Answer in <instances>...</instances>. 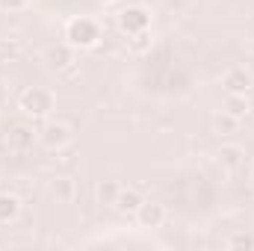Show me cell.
Returning a JSON list of instances; mask_svg holds the SVG:
<instances>
[{
	"instance_id": "5",
	"label": "cell",
	"mask_w": 254,
	"mask_h": 251,
	"mask_svg": "<svg viewBox=\"0 0 254 251\" xmlns=\"http://www.w3.org/2000/svg\"><path fill=\"white\" fill-rule=\"evenodd\" d=\"M166 207L160 204V201H142V207L136 210V222H139V228H145V231H157V228H163L166 225Z\"/></svg>"
},
{
	"instance_id": "17",
	"label": "cell",
	"mask_w": 254,
	"mask_h": 251,
	"mask_svg": "<svg viewBox=\"0 0 254 251\" xmlns=\"http://www.w3.org/2000/svg\"><path fill=\"white\" fill-rule=\"evenodd\" d=\"M228 246H231V249H254V240L249 234H234V237L228 240Z\"/></svg>"
},
{
	"instance_id": "10",
	"label": "cell",
	"mask_w": 254,
	"mask_h": 251,
	"mask_svg": "<svg viewBox=\"0 0 254 251\" xmlns=\"http://www.w3.org/2000/svg\"><path fill=\"white\" fill-rule=\"evenodd\" d=\"M51 195L57 198V204H71L77 198V181L68 178V175H60L51 181Z\"/></svg>"
},
{
	"instance_id": "12",
	"label": "cell",
	"mask_w": 254,
	"mask_h": 251,
	"mask_svg": "<svg viewBox=\"0 0 254 251\" xmlns=\"http://www.w3.org/2000/svg\"><path fill=\"white\" fill-rule=\"evenodd\" d=\"M119 192H122V187H119L116 181H101V184L95 187V201H98L101 207H113L116 198H119Z\"/></svg>"
},
{
	"instance_id": "2",
	"label": "cell",
	"mask_w": 254,
	"mask_h": 251,
	"mask_svg": "<svg viewBox=\"0 0 254 251\" xmlns=\"http://www.w3.org/2000/svg\"><path fill=\"white\" fill-rule=\"evenodd\" d=\"M18 107H21L24 116H30V119H48V116L54 113V107H57V98H54V92L45 89V86H27V89L21 92V98H18Z\"/></svg>"
},
{
	"instance_id": "4",
	"label": "cell",
	"mask_w": 254,
	"mask_h": 251,
	"mask_svg": "<svg viewBox=\"0 0 254 251\" xmlns=\"http://www.w3.org/2000/svg\"><path fill=\"white\" fill-rule=\"evenodd\" d=\"M116 24H119V30H122L125 36H133V33H145V30H151V12H148L145 6L133 3V6H125V9L119 12Z\"/></svg>"
},
{
	"instance_id": "9",
	"label": "cell",
	"mask_w": 254,
	"mask_h": 251,
	"mask_svg": "<svg viewBox=\"0 0 254 251\" xmlns=\"http://www.w3.org/2000/svg\"><path fill=\"white\" fill-rule=\"evenodd\" d=\"M142 192L133 187H122V192H119V198H116V204H113V210H119L122 216H136V210L142 207Z\"/></svg>"
},
{
	"instance_id": "8",
	"label": "cell",
	"mask_w": 254,
	"mask_h": 251,
	"mask_svg": "<svg viewBox=\"0 0 254 251\" xmlns=\"http://www.w3.org/2000/svg\"><path fill=\"white\" fill-rule=\"evenodd\" d=\"M74 51H77V48H71L68 42L54 45V48H48L45 63H48V68H54V71H71V68H74Z\"/></svg>"
},
{
	"instance_id": "1",
	"label": "cell",
	"mask_w": 254,
	"mask_h": 251,
	"mask_svg": "<svg viewBox=\"0 0 254 251\" xmlns=\"http://www.w3.org/2000/svg\"><path fill=\"white\" fill-rule=\"evenodd\" d=\"M65 42L71 48H80V51H89L101 42V24L89 15H77L65 24Z\"/></svg>"
},
{
	"instance_id": "18",
	"label": "cell",
	"mask_w": 254,
	"mask_h": 251,
	"mask_svg": "<svg viewBox=\"0 0 254 251\" xmlns=\"http://www.w3.org/2000/svg\"><path fill=\"white\" fill-rule=\"evenodd\" d=\"M24 6H27V0H0V9L3 12H18Z\"/></svg>"
},
{
	"instance_id": "7",
	"label": "cell",
	"mask_w": 254,
	"mask_h": 251,
	"mask_svg": "<svg viewBox=\"0 0 254 251\" xmlns=\"http://www.w3.org/2000/svg\"><path fill=\"white\" fill-rule=\"evenodd\" d=\"M216 163L225 169V172H240L243 166H246V151L240 148V145H234V142H228V145H222L219 151H216Z\"/></svg>"
},
{
	"instance_id": "13",
	"label": "cell",
	"mask_w": 254,
	"mask_h": 251,
	"mask_svg": "<svg viewBox=\"0 0 254 251\" xmlns=\"http://www.w3.org/2000/svg\"><path fill=\"white\" fill-rule=\"evenodd\" d=\"M33 127L24 125V122H18V125L9 127V145L12 148H27V145H33Z\"/></svg>"
},
{
	"instance_id": "15",
	"label": "cell",
	"mask_w": 254,
	"mask_h": 251,
	"mask_svg": "<svg viewBox=\"0 0 254 251\" xmlns=\"http://www.w3.org/2000/svg\"><path fill=\"white\" fill-rule=\"evenodd\" d=\"M225 113H231V116H237V119L249 116V101H246V95H228V98H225Z\"/></svg>"
},
{
	"instance_id": "19",
	"label": "cell",
	"mask_w": 254,
	"mask_h": 251,
	"mask_svg": "<svg viewBox=\"0 0 254 251\" xmlns=\"http://www.w3.org/2000/svg\"><path fill=\"white\" fill-rule=\"evenodd\" d=\"M249 189H252V195H254V178H252V181H249Z\"/></svg>"
},
{
	"instance_id": "11",
	"label": "cell",
	"mask_w": 254,
	"mask_h": 251,
	"mask_svg": "<svg viewBox=\"0 0 254 251\" xmlns=\"http://www.w3.org/2000/svg\"><path fill=\"white\" fill-rule=\"evenodd\" d=\"M21 216V198L15 192H0V225H12Z\"/></svg>"
},
{
	"instance_id": "3",
	"label": "cell",
	"mask_w": 254,
	"mask_h": 251,
	"mask_svg": "<svg viewBox=\"0 0 254 251\" xmlns=\"http://www.w3.org/2000/svg\"><path fill=\"white\" fill-rule=\"evenodd\" d=\"M71 139H74V130H71V125L63 122V119H51V122H45L42 130H39V142H42L45 148H51V151L68 148Z\"/></svg>"
},
{
	"instance_id": "6",
	"label": "cell",
	"mask_w": 254,
	"mask_h": 251,
	"mask_svg": "<svg viewBox=\"0 0 254 251\" xmlns=\"http://www.w3.org/2000/svg\"><path fill=\"white\" fill-rule=\"evenodd\" d=\"M254 86V77L252 71H246V68H231V71H225V77H222V89H225V95H249Z\"/></svg>"
},
{
	"instance_id": "14",
	"label": "cell",
	"mask_w": 254,
	"mask_h": 251,
	"mask_svg": "<svg viewBox=\"0 0 254 251\" xmlns=\"http://www.w3.org/2000/svg\"><path fill=\"white\" fill-rule=\"evenodd\" d=\"M237 127H240V119L231 116V113H225V110L213 119V133H219V136H234Z\"/></svg>"
},
{
	"instance_id": "16",
	"label": "cell",
	"mask_w": 254,
	"mask_h": 251,
	"mask_svg": "<svg viewBox=\"0 0 254 251\" xmlns=\"http://www.w3.org/2000/svg\"><path fill=\"white\" fill-rule=\"evenodd\" d=\"M127 48H130V54H145V51H151V30L127 36Z\"/></svg>"
}]
</instances>
